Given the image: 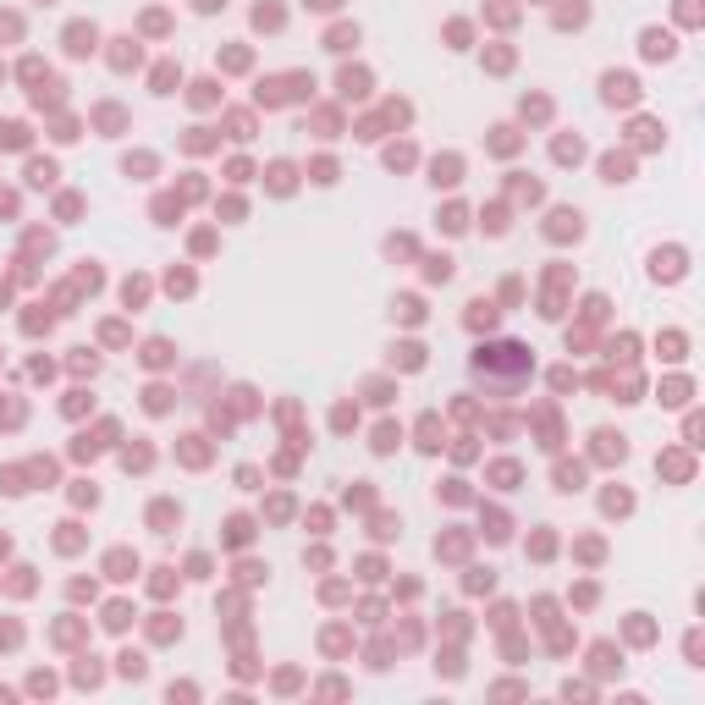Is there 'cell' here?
<instances>
[{
    "label": "cell",
    "instance_id": "1",
    "mask_svg": "<svg viewBox=\"0 0 705 705\" xmlns=\"http://www.w3.org/2000/svg\"><path fill=\"white\" fill-rule=\"evenodd\" d=\"M474 375H479L490 392L513 397L529 375H535V358H529V347H518V342H490V347L474 353Z\"/></svg>",
    "mask_w": 705,
    "mask_h": 705
},
{
    "label": "cell",
    "instance_id": "2",
    "mask_svg": "<svg viewBox=\"0 0 705 705\" xmlns=\"http://www.w3.org/2000/svg\"><path fill=\"white\" fill-rule=\"evenodd\" d=\"M314 83L304 78V72H292V78H276V83H265V88H259V99H265V105H287V99H298V94H309Z\"/></svg>",
    "mask_w": 705,
    "mask_h": 705
},
{
    "label": "cell",
    "instance_id": "3",
    "mask_svg": "<svg viewBox=\"0 0 705 705\" xmlns=\"http://www.w3.org/2000/svg\"><path fill=\"white\" fill-rule=\"evenodd\" d=\"M639 99V83L628 72H606V105H633Z\"/></svg>",
    "mask_w": 705,
    "mask_h": 705
},
{
    "label": "cell",
    "instance_id": "4",
    "mask_svg": "<svg viewBox=\"0 0 705 705\" xmlns=\"http://www.w3.org/2000/svg\"><path fill=\"white\" fill-rule=\"evenodd\" d=\"M67 50H72V56H88V50H94V28H88V22H72V28H67Z\"/></svg>",
    "mask_w": 705,
    "mask_h": 705
},
{
    "label": "cell",
    "instance_id": "5",
    "mask_svg": "<svg viewBox=\"0 0 705 705\" xmlns=\"http://www.w3.org/2000/svg\"><path fill=\"white\" fill-rule=\"evenodd\" d=\"M645 56H650V61L672 56V33H656V28H650V33H645Z\"/></svg>",
    "mask_w": 705,
    "mask_h": 705
},
{
    "label": "cell",
    "instance_id": "6",
    "mask_svg": "<svg viewBox=\"0 0 705 705\" xmlns=\"http://www.w3.org/2000/svg\"><path fill=\"white\" fill-rule=\"evenodd\" d=\"M22 144H28V133L17 122H0V149H22Z\"/></svg>",
    "mask_w": 705,
    "mask_h": 705
},
{
    "label": "cell",
    "instance_id": "7",
    "mask_svg": "<svg viewBox=\"0 0 705 705\" xmlns=\"http://www.w3.org/2000/svg\"><path fill=\"white\" fill-rule=\"evenodd\" d=\"M595 441H601V447H595V452H601V458H617V463H623V436H595Z\"/></svg>",
    "mask_w": 705,
    "mask_h": 705
},
{
    "label": "cell",
    "instance_id": "8",
    "mask_svg": "<svg viewBox=\"0 0 705 705\" xmlns=\"http://www.w3.org/2000/svg\"><path fill=\"white\" fill-rule=\"evenodd\" d=\"M50 176H56V165H50V160H33V165H28V182H33V188H44Z\"/></svg>",
    "mask_w": 705,
    "mask_h": 705
},
{
    "label": "cell",
    "instance_id": "9",
    "mask_svg": "<svg viewBox=\"0 0 705 705\" xmlns=\"http://www.w3.org/2000/svg\"><path fill=\"white\" fill-rule=\"evenodd\" d=\"M601 171H606V182H623V176H628V160H623V155H606V165H601Z\"/></svg>",
    "mask_w": 705,
    "mask_h": 705
},
{
    "label": "cell",
    "instance_id": "10",
    "mask_svg": "<svg viewBox=\"0 0 705 705\" xmlns=\"http://www.w3.org/2000/svg\"><path fill=\"white\" fill-rule=\"evenodd\" d=\"M325 44H331V50H347V44H358V28H336Z\"/></svg>",
    "mask_w": 705,
    "mask_h": 705
},
{
    "label": "cell",
    "instance_id": "11",
    "mask_svg": "<svg viewBox=\"0 0 705 705\" xmlns=\"http://www.w3.org/2000/svg\"><path fill=\"white\" fill-rule=\"evenodd\" d=\"M270 188L287 193V188H292V165H270Z\"/></svg>",
    "mask_w": 705,
    "mask_h": 705
},
{
    "label": "cell",
    "instance_id": "12",
    "mask_svg": "<svg viewBox=\"0 0 705 705\" xmlns=\"http://www.w3.org/2000/svg\"><path fill=\"white\" fill-rule=\"evenodd\" d=\"M490 320H496V309H490L485 298H479V304H469V325H490Z\"/></svg>",
    "mask_w": 705,
    "mask_h": 705
},
{
    "label": "cell",
    "instance_id": "13",
    "mask_svg": "<svg viewBox=\"0 0 705 705\" xmlns=\"http://www.w3.org/2000/svg\"><path fill=\"white\" fill-rule=\"evenodd\" d=\"M579 479H584V474H579V463H573V469H567V463L556 469V485H562V490H579Z\"/></svg>",
    "mask_w": 705,
    "mask_h": 705
},
{
    "label": "cell",
    "instance_id": "14",
    "mask_svg": "<svg viewBox=\"0 0 705 705\" xmlns=\"http://www.w3.org/2000/svg\"><path fill=\"white\" fill-rule=\"evenodd\" d=\"M364 83H370V78H364V72H342V94L353 99V94H364Z\"/></svg>",
    "mask_w": 705,
    "mask_h": 705
},
{
    "label": "cell",
    "instance_id": "15",
    "mask_svg": "<svg viewBox=\"0 0 705 705\" xmlns=\"http://www.w3.org/2000/svg\"><path fill=\"white\" fill-rule=\"evenodd\" d=\"M424 276H430V281H447V276H452V259H430Z\"/></svg>",
    "mask_w": 705,
    "mask_h": 705
},
{
    "label": "cell",
    "instance_id": "16",
    "mask_svg": "<svg viewBox=\"0 0 705 705\" xmlns=\"http://www.w3.org/2000/svg\"><path fill=\"white\" fill-rule=\"evenodd\" d=\"M584 155V144H579V138H562V144H556V160H579Z\"/></svg>",
    "mask_w": 705,
    "mask_h": 705
},
{
    "label": "cell",
    "instance_id": "17",
    "mask_svg": "<svg viewBox=\"0 0 705 705\" xmlns=\"http://www.w3.org/2000/svg\"><path fill=\"white\" fill-rule=\"evenodd\" d=\"M226 535H232V546H242L254 529H248V518H232V524H226Z\"/></svg>",
    "mask_w": 705,
    "mask_h": 705
},
{
    "label": "cell",
    "instance_id": "18",
    "mask_svg": "<svg viewBox=\"0 0 705 705\" xmlns=\"http://www.w3.org/2000/svg\"><path fill=\"white\" fill-rule=\"evenodd\" d=\"M254 22H259V28H276V22H281V11H276V6H259V11H254Z\"/></svg>",
    "mask_w": 705,
    "mask_h": 705
},
{
    "label": "cell",
    "instance_id": "19",
    "mask_svg": "<svg viewBox=\"0 0 705 705\" xmlns=\"http://www.w3.org/2000/svg\"><path fill=\"white\" fill-rule=\"evenodd\" d=\"M436 182H458V160H436Z\"/></svg>",
    "mask_w": 705,
    "mask_h": 705
},
{
    "label": "cell",
    "instance_id": "20",
    "mask_svg": "<svg viewBox=\"0 0 705 705\" xmlns=\"http://www.w3.org/2000/svg\"><path fill=\"white\" fill-rule=\"evenodd\" d=\"M171 83H176V72H171V67H160V72H155V94H171Z\"/></svg>",
    "mask_w": 705,
    "mask_h": 705
},
{
    "label": "cell",
    "instance_id": "21",
    "mask_svg": "<svg viewBox=\"0 0 705 705\" xmlns=\"http://www.w3.org/2000/svg\"><path fill=\"white\" fill-rule=\"evenodd\" d=\"M144 358H149V364H165V358H171V347H165V342H149V353H144Z\"/></svg>",
    "mask_w": 705,
    "mask_h": 705
},
{
    "label": "cell",
    "instance_id": "22",
    "mask_svg": "<svg viewBox=\"0 0 705 705\" xmlns=\"http://www.w3.org/2000/svg\"><path fill=\"white\" fill-rule=\"evenodd\" d=\"M215 6H226V0H199V11H215Z\"/></svg>",
    "mask_w": 705,
    "mask_h": 705
},
{
    "label": "cell",
    "instance_id": "23",
    "mask_svg": "<svg viewBox=\"0 0 705 705\" xmlns=\"http://www.w3.org/2000/svg\"><path fill=\"white\" fill-rule=\"evenodd\" d=\"M309 6H320V11H331V6H336V0H309Z\"/></svg>",
    "mask_w": 705,
    "mask_h": 705
}]
</instances>
